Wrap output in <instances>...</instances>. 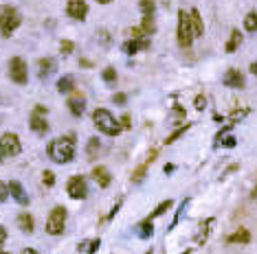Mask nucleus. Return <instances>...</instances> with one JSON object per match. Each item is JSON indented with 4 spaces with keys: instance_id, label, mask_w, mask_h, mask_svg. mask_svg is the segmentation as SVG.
<instances>
[{
    "instance_id": "obj_43",
    "label": "nucleus",
    "mask_w": 257,
    "mask_h": 254,
    "mask_svg": "<svg viewBox=\"0 0 257 254\" xmlns=\"http://www.w3.org/2000/svg\"><path fill=\"white\" fill-rule=\"evenodd\" d=\"M253 197H257V188H255V191H253Z\"/></svg>"
},
{
    "instance_id": "obj_34",
    "label": "nucleus",
    "mask_w": 257,
    "mask_h": 254,
    "mask_svg": "<svg viewBox=\"0 0 257 254\" xmlns=\"http://www.w3.org/2000/svg\"><path fill=\"white\" fill-rule=\"evenodd\" d=\"M99 245H101V241H99V239H95L93 243H90V248H88V252H86V254H95V252L99 250Z\"/></svg>"
},
{
    "instance_id": "obj_44",
    "label": "nucleus",
    "mask_w": 257,
    "mask_h": 254,
    "mask_svg": "<svg viewBox=\"0 0 257 254\" xmlns=\"http://www.w3.org/2000/svg\"><path fill=\"white\" fill-rule=\"evenodd\" d=\"M0 254H9V252H5V250H0Z\"/></svg>"
},
{
    "instance_id": "obj_13",
    "label": "nucleus",
    "mask_w": 257,
    "mask_h": 254,
    "mask_svg": "<svg viewBox=\"0 0 257 254\" xmlns=\"http://www.w3.org/2000/svg\"><path fill=\"white\" fill-rule=\"evenodd\" d=\"M224 86H229V88H244V74L239 73L237 68L226 70V74H224Z\"/></svg>"
},
{
    "instance_id": "obj_27",
    "label": "nucleus",
    "mask_w": 257,
    "mask_h": 254,
    "mask_svg": "<svg viewBox=\"0 0 257 254\" xmlns=\"http://www.w3.org/2000/svg\"><path fill=\"white\" fill-rule=\"evenodd\" d=\"M141 11L143 16H152L154 13V0H141Z\"/></svg>"
},
{
    "instance_id": "obj_21",
    "label": "nucleus",
    "mask_w": 257,
    "mask_h": 254,
    "mask_svg": "<svg viewBox=\"0 0 257 254\" xmlns=\"http://www.w3.org/2000/svg\"><path fill=\"white\" fill-rule=\"evenodd\" d=\"M53 70H55V61L53 59H40V79L49 77Z\"/></svg>"
},
{
    "instance_id": "obj_18",
    "label": "nucleus",
    "mask_w": 257,
    "mask_h": 254,
    "mask_svg": "<svg viewBox=\"0 0 257 254\" xmlns=\"http://www.w3.org/2000/svg\"><path fill=\"white\" fill-rule=\"evenodd\" d=\"M18 226H20V230L31 232L33 228H36V223H33V217L29 213H20L18 215Z\"/></svg>"
},
{
    "instance_id": "obj_32",
    "label": "nucleus",
    "mask_w": 257,
    "mask_h": 254,
    "mask_svg": "<svg viewBox=\"0 0 257 254\" xmlns=\"http://www.w3.org/2000/svg\"><path fill=\"white\" fill-rule=\"evenodd\" d=\"M194 105H196V109H204L207 108V99H204L202 94H198L196 96V101H194Z\"/></svg>"
},
{
    "instance_id": "obj_37",
    "label": "nucleus",
    "mask_w": 257,
    "mask_h": 254,
    "mask_svg": "<svg viewBox=\"0 0 257 254\" xmlns=\"http://www.w3.org/2000/svg\"><path fill=\"white\" fill-rule=\"evenodd\" d=\"M22 254H38V250H33V248H24V250H22Z\"/></svg>"
},
{
    "instance_id": "obj_29",
    "label": "nucleus",
    "mask_w": 257,
    "mask_h": 254,
    "mask_svg": "<svg viewBox=\"0 0 257 254\" xmlns=\"http://www.w3.org/2000/svg\"><path fill=\"white\" fill-rule=\"evenodd\" d=\"M143 29L147 31V33H152V31H154V18L152 16H143Z\"/></svg>"
},
{
    "instance_id": "obj_7",
    "label": "nucleus",
    "mask_w": 257,
    "mask_h": 254,
    "mask_svg": "<svg viewBox=\"0 0 257 254\" xmlns=\"http://www.w3.org/2000/svg\"><path fill=\"white\" fill-rule=\"evenodd\" d=\"M29 125H31V129L36 131V134L44 136L46 131H49V121H46V108L38 105V108L33 109L31 118H29Z\"/></svg>"
},
{
    "instance_id": "obj_12",
    "label": "nucleus",
    "mask_w": 257,
    "mask_h": 254,
    "mask_svg": "<svg viewBox=\"0 0 257 254\" xmlns=\"http://www.w3.org/2000/svg\"><path fill=\"white\" fill-rule=\"evenodd\" d=\"M9 193L14 195V200L18 201L20 206H27L29 204V195L24 193V186L18 182V180H11V182H9Z\"/></svg>"
},
{
    "instance_id": "obj_28",
    "label": "nucleus",
    "mask_w": 257,
    "mask_h": 254,
    "mask_svg": "<svg viewBox=\"0 0 257 254\" xmlns=\"http://www.w3.org/2000/svg\"><path fill=\"white\" fill-rule=\"evenodd\" d=\"M103 81H106V83H115L117 81V70L115 68H106V70H103Z\"/></svg>"
},
{
    "instance_id": "obj_42",
    "label": "nucleus",
    "mask_w": 257,
    "mask_h": 254,
    "mask_svg": "<svg viewBox=\"0 0 257 254\" xmlns=\"http://www.w3.org/2000/svg\"><path fill=\"white\" fill-rule=\"evenodd\" d=\"M99 4H108V2H112V0H97Z\"/></svg>"
},
{
    "instance_id": "obj_3",
    "label": "nucleus",
    "mask_w": 257,
    "mask_h": 254,
    "mask_svg": "<svg viewBox=\"0 0 257 254\" xmlns=\"http://www.w3.org/2000/svg\"><path fill=\"white\" fill-rule=\"evenodd\" d=\"M20 22H22V18L16 9L11 7L0 9V33H2V37H11V33L20 26Z\"/></svg>"
},
{
    "instance_id": "obj_25",
    "label": "nucleus",
    "mask_w": 257,
    "mask_h": 254,
    "mask_svg": "<svg viewBox=\"0 0 257 254\" xmlns=\"http://www.w3.org/2000/svg\"><path fill=\"white\" fill-rule=\"evenodd\" d=\"M73 86H75V83H73V77H62L58 81V90L62 92V94H64V92H71Z\"/></svg>"
},
{
    "instance_id": "obj_19",
    "label": "nucleus",
    "mask_w": 257,
    "mask_h": 254,
    "mask_svg": "<svg viewBox=\"0 0 257 254\" xmlns=\"http://www.w3.org/2000/svg\"><path fill=\"white\" fill-rule=\"evenodd\" d=\"M137 232H138V236H141V239H150L152 232H154V226H152L150 219H145V221H141L137 226Z\"/></svg>"
},
{
    "instance_id": "obj_38",
    "label": "nucleus",
    "mask_w": 257,
    "mask_h": 254,
    "mask_svg": "<svg viewBox=\"0 0 257 254\" xmlns=\"http://www.w3.org/2000/svg\"><path fill=\"white\" fill-rule=\"evenodd\" d=\"M224 145H226V147H233L235 140H233V138H224Z\"/></svg>"
},
{
    "instance_id": "obj_20",
    "label": "nucleus",
    "mask_w": 257,
    "mask_h": 254,
    "mask_svg": "<svg viewBox=\"0 0 257 254\" xmlns=\"http://www.w3.org/2000/svg\"><path fill=\"white\" fill-rule=\"evenodd\" d=\"M239 44H242V33H239V31L235 29L233 33H231V39L226 42V51H229V53H235Z\"/></svg>"
},
{
    "instance_id": "obj_22",
    "label": "nucleus",
    "mask_w": 257,
    "mask_h": 254,
    "mask_svg": "<svg viewBox=\"0 0 257 254\" xmlns=\"http://www.w3.org/2000/svg\"><path fill=\"white\" fill-rule=\"evenodd\" d=\"M244 29L251 31V33L257 31V11H251L246 18H244Z\"/></svg>"
},
{
    "instance_id": "obj_1",
    "label": "nucleus",
    "mask_w": 257,
    "mask_h": 254,
    "mask_svg": "<svg viewBox=\"0 0 257 254\" xmlns=\"http://www.w3.org/2000/svg\"><path fill=\"white\" fill-rule=\"evenodd\" d=\"M49 158L58 164H66L75 158V136L68 134L62 136V138H55L51 140L49 145Z\"/></svg>"
},
{
    "instance_id": "obj_5",
    "label": "nucleus",
    "mask_w": 257,
    "mask_h": 254,
    "mask_svg": "<svg viewBox=\"0 0 257 254\" xmlns=\"http://www.w3.org/2000/svg\"><path fill=\"white\" fill-rule=\"evenodd\" d=\"M64 226H66V210H64V206H55L51 210L49 219H46V232L49 235H62Z\"/></svg>"
},
{
    "instance_id": "obj_39",
    "label": "nucleus",
    "mask_w": 257,
    "mask_h": 254,
    "mask_svg": "<svg viewBox=\"0 0 257 254\" xmlns=\"http://www.w3.org/2000/svg\"><path fill=\"white\" fill-rule=\"evenodd\" d=\"M251 73L257 77V61H253V64H251Z\"/></svg>"
},
{
    "instance_id": "obj_8",
    "label": "nucleus",
    "mask_w": 257,
    "mask_h": 254,
    "mask_svg": "<svg viewBox=\"0 0 257 254\" xmlns=\"http://www.w3.org/2000/svg\"><path fill=\"white\" fill-rule=\"evenodd\" d=\"M66 191L73 200H84L88 195V186H86V178L84 175H73L66 184Z\"/></svg>"
},
{
    "instance_id": "obj_26",
    "label": "nucleus",
    "mask_w": 257,
    "mask_h": 254,
    "mask_svg": "<svg viewBox=\"0 0 257 254\" xmlns=\"http://www.w3.org/2000/svg\"><path fill=\"white\" fill-rule=\"evenodd\" d=\"M213 226V219H207V223H204L202 228H200V232L196 235V241L198 243H202V241H207V235H209V228Z\"/></svg>"
},
{
    "instance_id": "obj_33",
    "label": "nucleus",
    "mask_w": 257,
    "mask_h": 254,
    "mask_svg": "<svg viewBox=\"0 0 257 254\" xmlns=\"http://www.w3.org/2000/svg\"><path fill=\"white\" fill-rule=\"evenodd\" d=\"M59 51H62L64 55H68V53H73V42H68V39H64V42L59 44Z\"/></svg>"
},
{
    "instance_id": "obj_24",
    "label": "nucleus",
    "mask_w": 257,
    "mask_h": 254,
    "mask_svg": "<svg viewBox=\"0 0 257 254\" xmlns=\"http://www.w3.org/2000/svg\"><path fill=\"white\" fill-rule=\"evenodd\" d=\"M99 149H101V143H99V138H90L88 140V158H90V160H95V158H97Z\"/></svg>"
},
{
    "instance_id": "obj_11",
    "label": "nucleus",
    "mask_w": 257,
    "mask_h": 254,
    "mask_svg": "<svg viewBox=\"0 0 257 254\" xmlns=\"http://www.w3.org/2000/svg\"><path fill=\"white\" fill-rule=\"evenodd\" d=\"M68 109H71V114H73V116H77V118H79L81 114L86 112V99H84V94L75 92V94H71V96H68Z\"/></svg>"
},
{
    "instance_id": "obj_14",
    "label": "nucleus",
    "mask_w": 257,
    "mask_h": 254,
    "mask_svg": "<svg viewBox=\"0 0 257 254\" xmlns=\"http://www.w3.org/2000/svg\"><path fill=\"white\" fill-rule=\"evenodd\" d=\"M93 180H95V182H97L101 188H108V186H110L112 175H110V171H108L106 166H95V169H93Z\"/></svg>"
},
{
    "instance_id": "obj_17",
    "label": "nucleus",
    "mask_w": 257,
    "mask_h": 254,
    "mask_svg": "<svg viewBox=\"0 0 257 254\" xmlns=\"http://www.w3.org/2000/svg\"><path fill=\"white\" fill-rule=\"evenodd\" d=\"M248 241H251V232L246 228H239L229 236V243H248Z\"/></svg>"
},
{
    "instance_id": "obj_31",
    "label": "nucleus",
    "mask_w": 257,
    "mask_h": 254,
    "mask_svg": "<svg viewBox=\"0 0 257 254\" xmlns=\"http://www.w3.org/2000/svg\"><path fill=\"white\" fill-rule=\"evenodd\" d=\"M7 197H9V184H5L0 180V201H5Z\"/></svg>"
},
{
    "instance_id": "obj_40",
    "label": "nucleus",
    "mask_w": 257,
    "mask_h": 254,
    "mask_svg": "<svg viewBox=\"0 0 257 254\" xmlns=\"http://www.w3.org/2000/svg\"><path fill=\"white\" fill-rule=\"evenodd\" d=\"M174 171V164H165V173H172Z\"/></svg>"
},
{
    "instance_id": "obj_15",
    "label": "nucleus",
    "mask_w": 257,
    "mask_h": 254,
    "mask_svg": "<svg viewBox=\"0 0 257 254\" xmlns=\"http://www.w3.org/2000/svg\"><path fill=\"white\" fill-rule=\"evenodd\" d=\"M189 16H191V26H194V35L196 37L204 35V24H202V18H200V11L198 9H191Z\"/></svg>"
},
{
    "instance_id": "obj_35",
    "label": "nucleus",
    "mask_w": 257,
    "mask_h": 254,
    "mask_svg": "<svg viewBox=\"0 0 257 254\" xmlns=\"http://www.w3.org/2000/svg\"><path fill=\"white\" fill-rule=\"evenodd\" d=\"M125 99H128L125 94H115V96H112V101H115V103H119V105H123Z\"/></svg>"
},
{
    "instance_id": "obj_10",
    "label": "nucleus",
    "mask_w": 257,
    "mask_h": 254,
    "mask_svg": "<svg viewBox=\"0 0 257 254\" xmlns=\"http://www.w3.org/2000/svg\"><path fill=\"white\" fill-rule=\"evenodd\" d=\"M66 13L73 18V20H86L88 16V4L84 0H71L66 4Z\"/></svg>"
},
{
    "instance_id": "obj_6",
    "label": "nucleus",
    "mask_w": 257,
    "mask_h": 254,
    "mask_svg": "<svg viewBox=\"0 0 257 254\" xmlns=\"http://www.w3.org/2000/svg\"><path fill=\"white\" fill-rule=\"evenodd\" d=\"M9 77H11V81H16L18 86H24V83H27L29 68H27L22 57H14V59L9 61Z\"/></svg>"
},
{
    "instance_id": "obj_2",
    "label": "nucleus",
    "mask_w": 257,
    "mask_h": 254,
    "mask_svg": "<svg viewBox=\"0 0 257 254\" xmlns=\"http://www.w3.org/2000/svg\"><path fill=\"white\" fill-rule=\"evenodd\" d=\"M93 123L101 134H108V136H119L121 131H123V127H121V123L117 121V116H112L106 108L95 109L93 112Z\"/></svg>"
},
{
    "instance_id": "obj_23",
    "label": "nucleus",
    "mask_w": 257,
    "mask_h": 254,
    "mask_svg": "<svg viewBox=\"0 0 257 254\" xmlns=\"http://www.w3.org/2000/svg\"><path fill=\"white\" fill-rule=\"evenodd\" d=\"M172 204H174L172 200H165V201H160V204L156 206L154 210H152V215H150V217H147V219H150V221H152V219H154V217H158V215H163L165 210H169V208H172Z\"/></svg>"
},
{
    "instance_id": "obj_41",
    "label": "nucleus",
    "mask_w": 257,
    "mask_h": 254,
    "mask_svg": "<svg viewBox=\"0 0 257 254\" xmlns=\"http://www.w3.org/2000/svg\"><path fill=\"white\" fill-rule=\"evenodd\" d=\"M2 158H5V151H2V145H0V162H2Z\"/></svg>"
},
{
    "instance_id": "obj_45",
    "label": "nucleus",
    "mask_w": 257,
    "mask_h": 254,
    "mask_svg": "<svg viewBox=\"0 0 257 254\" xmlns=\"http://www.w3.org/2000/svg\"><path fill=\"white\" fill-rule=\"evenodd\" d=\"M145 254H152V250H147V252H145Z\"/></svg>"
},
{
    "instance_id": "obj_4",
    "label": "nucleus",
    "mask_w": 257,
    "mask_h": 254,
    "mask_svg": "<svg viewBox=\"0 0 257 254\" xmlns=\"http://www.w3.org/2000/svg\"><path fill=\"white\" fill-rule=\"evenodd\" d=\"M194 26H191V16L187 11H178V44L182 48L191 46L194 42Z\"/></svg>"
},
{
    "instance_id": "obj_16",
    "label": "nucleus",
    "mask_w": 257,
    "mask_h": 254,
    "mask_svg": "<svg viewBox=\"0 0 257 254\" xmlns=\"http://www.w3.org/2000/svg\"><path fill=\"white\" fill-rule=\"evenodd\" d=\"M147 46H150V42H147V39H141V42H137V39H128V42L123 44V48H125V53H128V55H134V53L143 51V48H147Z\"/></svg>"
},
{
    "instance_id": "obj_9",
    "label": "nucleus",
    "mask_w": 257,
    "mask_h": 254,
    "mask_svg": "<svg viewBox=\"0 0 257 254\" xmlns=\"http://www.w3.org/2000/svg\"><path fill=\"white\" fill-rule=\"evenodd\" d=\"M0 145H2V151H5V156H18V153L22 151L20 138L14 134V131H7V134L0 138Z\"/></svg>"
},
{
    "instance_id": "obj_36",
    "label": "nucleus",
    "mask_w": 257,
    "mask_h": 254,
    "mask_svg": "<svg viewBox=\"0 0 257 254\" xmlns=\"http://www.w3.org/2000/svg\"><path fill=\"white\" fill-rule=\"evenodd\" d=\"M5 241H7V230H5L2 226H0V245L5 243Z\"/></svg>"
},
{
    "instance_id": "obj_30",
    "label": "nucleus",
    "mask_w": 257,
    "mask_h": 254,
    "mask_svg": "<svg viewBox=\"0 0 257 254\" xmlns=\"http://www.w3.org/2000/svg\"><path fill=\"white\" fill-rule=\"evenodd\" d=\"M42 182H44L46 186H53V184H55V175L51 173V171H44V173H42Z\"/></svg>"
}]
</instances>
